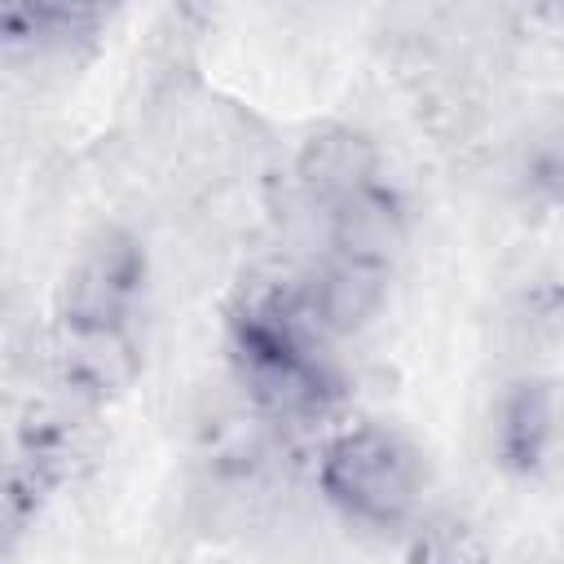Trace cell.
Returning a JSON list of instances; mask_svg holds the SVG:
<instances>
[{
  "label": "cell",
  "instance_id": "30bf717a",
  "mask_svg": "<svg viewBox=\"0 0 564 564\" xmlns=\"http://www.w3.org/2000/svg\"><path fill=\"white\" fill-rule=\"evenodd\" d=\"M516 176L533 198H564V106H546L529 119L516 145Z\"/></svg>",
  "mask_w": 564,
  "mask_h": 564
},
{
  "label": "cell",
  "instance_id": "5b68a950",
  "mask_svg": "<svg viewBox=\"0 0 564 564\" xmlns=\"http://www.w3.org/2000/svg\"><path fill=\"white\" fill-rule=\"evenodd\" d=\"M137 339L132 330L106 326H57L48 335V370L70 401L97 405L119 397L137 379Z\"/></svg>",
  "mask_w": 564,
  "mask_h": 564
},
{
  "label": "cell",
  "instance_id": "8fae6325",
  "mask_svg": "<svg viewBox=\"0 0 564 564\" xmlns=\"http://www.w3.org/2000/svg\"><path fill=\"white\" fill-rule=\"evenodd\" d=\"M410 564H489L480 529L458 511L423 516L410 533Z\"/></svg>",
  "mask_w": 564,
  "mask_h": 564
},
{
  "label": "cell",
  "instance_id": "3957f363",
  "mask_svg": "<svg viewBox=\"0 0 564 564\" xmlns=\"http://www.w3.org/2000/svg\"><path fill=\"white\" fill-rule=\"evenodd\" d=\"M145 291V247L123 225H101L84 238L57 286V326L132 330L137 300Z\"/></svg>",
  "mask_w": 564,
  "mask_h": 564
},
{
  "label": "cell",
  "instance_id": "52a82bcc",
  "mask_svg": "<svg viewBox=\"0 0 564 564\" xmlns=\"http://www.w3.org/2000/svg\"><path fill=\"white\" fill-rule=\"evenodd\" d=\"M560 441V397L546 379L520 375L494 401V454L507 471L533 476Z\"/></svg>",
  "mask_w": 564,
  "mask_h": 564
},
{
  "label": "cell",
  "instance_id": "7a4b0ae2",
  "mask_svg": "<svg viewBox=\"0 0 564 564\" xmlns=\"http://www.w3.org/2000/svg\"><path fill=\"white\" fill-rule=\"evenodd\" d=\"M322 494L357 524L401 529L423 502V454L383 423H352L326 441L317 458Z\"/></svg>",
  "mask_w": 564,
  "mask_h": 564
},
{
  "label": "cell",
  "instance_id": "8992f818",
  "mask_svg": "<svg viewBox=\"0 0 564 564\" xmlns=\"http://www.w3.org/2000/svg\"><path fill=\"white\" fill-rule=\"evenodd\" d=\"M295 286H300V300H304L313 326L326 339H344V335L366 330L388 300V273L383 269H370V264H357V260H344L330 251L308 273H300Z\"/></svg>",
  "mask_w": 564,
  "mask_h": 564
},
{
  "label": "cell",
  "instance_id": "277c9868",
  "mask_svg": "<svg viewBox=\"0 0 564 564\" xmlns=\"http://www.w3.org/2000/svg\"><path fill=\"white\" fill-rule=\"evenodd\" d=\"M291 181H295L300 203L308 212L326 216L339 203H348L352 194L379 185V150L366 132H357L348 123H322L317 132H308L300 141Z\"/></svg>",
  "mask_w": 564,
  "mask_h": 564
},
{
  "label": "cell",
  "instance_id": "6da1fadb",
  "mask_svg": "<svg viewBox=\"0 0 564 564\" xmlns=\"http://www.w3.org/2000/svg\"><path fill=\"white\" fill-rule=\"evenodd\" d=\"M313 326L295 278L251 282L229 308V357L242 401L278 427H304L339 401V370Z\"/></svg>",
  "mask_w": 564,
  "mask_h": 564
},
{
  "label": "cell",
  "instance_id": "ba28073f",
  "mask_svg": "<svg viewBox=\"0 0 564 564\" xmlns=\"http://www.w3.org/2000/svg\"><path fill=\"white\" fill-rule=\"evenodd\" d=\"M322 225H326L330 256H344L383 273H392L397 256L405 251V207L383 181L352 194L335 212H326Z\"/></svg>",
  "mask_w": 564,
  "mask_h": 564
},
{
  "label": "cell",
  "instance_id": "9c48e42d",
  "mask_svg": "<svg viewBox=\"0 0 564 564\" xmlns=\"http://www.w3.org/2000/svg\"><path fill=\"white\" fill-rule=\"evenodd\" d=\"M106 22L101 9L88 4H9L0 13L9 53H26L35 62H62L93 44L97 26Z\"/></svg>",
  "mask_w": 564,
  "mask_h": 564
}]
</instances>
